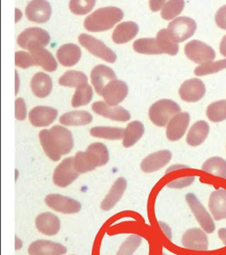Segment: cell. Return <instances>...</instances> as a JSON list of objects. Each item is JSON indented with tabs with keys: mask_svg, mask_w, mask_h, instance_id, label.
Segmentation results:
<instances>
[{
	"mask_svg": "<svg viewBox=\"0 0 226 255\" xmlns=\"http://www.w3.org/2000/svg\"><path fill=\"white\" fill-rule=\"evenodd\" d=\"M226 68V59L225 60H218L215 62H209V63L200 65L195 69V75L197 76H207L211 75L218 72L221 71Z\"/></svg>",
	"mask_w": 226,
	"mask_h": 255,
	"instance_id": "60d3db41",
	"label": "cell"
},
{
	"mask_svg": "<svg viewBox=\"0 0 226 255\" xmlns=\"http://www.w3.org/2000/svg\"><path fill=\"white\" fill-rule=\"evenodd\" d=\"M89 132L92 136L109 140L121 139L125 135V129L118 127H94Z\"/></svg>",
	"mask_w": 226,
	"mask_h": 255,
	"instance_id": "d590c367",
	"label": "cell"
},
{
	"mask_svg": "<svg viewBox=\"0 0 226 255\" xmlns=\"http://www.w3.org/2000/svg\"><path fill=\"white\" fill-rule=\"evenodd\" d=\"M133 48L135 52L141 54H163L156 38H140L135 41Z\"/></svg>",
	"mask_w": 226,
	"mask_h": 255,
	"instance_id": "e575fe53",
	"label": "cell"
},
{
	"mask_svg": "<svg viewBox=\"0 0 226 255\" xmlns=\"http://www.w3.org/2000/svg\"><path fill=\"white\" fill-rule=\"evenodd\" d=\"M28 20L36 23H45L52 16V5L45 0H33L26 7Z\"/></svg>",
	"mask_w": 226,
	"mask_h": 255,
	"instance_id": "5bb4252c",
	"label": "cell"
},
{
	"mask_svg": "<svg viewBox=\"0 0 226 255\" xmlns=\"http://www.w3.org/2000/svg\"><path fill=\"white\" fill-rule=\"evenodd\" d=\"M95 4V0H72L69 2V8L75 14L85 15L92 11Z\"/></svg>",
	"mask_w": 226,
	"mask_h": 255,
	"instance_id": "b9f144b4",
	"label": "cell"
},
{
	"mask_svg": "<svg viewBox=\"0 0 226 255\" xmlns=\"http://www.w3.org/2000/svg\"><path fill=\"white\" fill-rule=\"evenodd\" d=\"M182 246L188 250L207 251L209 249V239L206 232L199 228L187 230L182 237Z\"/></svg>",
	"mask_w": 226,
	"mask_h": 255,
	"instance_id": "8fae6325",
	"label": "cell"
},
{
	"mask_svg": "<svg viewBox=\"0 0 226 255\" xmlns=\"http://www.w3.org/2000/svg\"><path fill=\"white\" fill-rule=\"evenodd\" d=\"M39 138L44 152L53 161H59L74 147L71 131L60 125L53 126L51 129L41 130Z\"/></svg>",
	"mask_w": 226,
	"mask_h": 255,
	"instance_id": "6da1fadb",
	"label": "cell"
},
{
	"mask_svg": "<svg viewBox=\"0 0 226 255\" xmlns=\"http://www.w3.org/2000/svg\"><path fill=\"white\" fill-rule=\"evenodd\" d=\"M197 24L195 20L186 16L179 17L168 25V30L177 43H182L194 36Z\"/></svg>",
	"mask_w": 226,
	"mask_h": 255,
	"instance_id": "ba28073f",
	"label": "cell"
},
{
	"mask_svg": "<svg viewBox=\"0 0 226 255\" xmlns=\"http://www.w3.org/2000/svg\"><path fill=\"white\" fill-rule=\"evenodd\" d=\"M210 133V126L205 121H199L190 128L187 133V142L191 146H198L205 141Z\"/></svg>",
	"mask_w": 226,
	"mask_h": 255,
	"instance_id": "f1b7e54d",
	"label": "cell"
},
{
	"mask_svg": "<svg viewBox=\"0 0 226 255\" xmlns=\"http://www.w3.org/2000/svg\"><path fill=\"white\" fill-rule=\"evenodd\" d=\"M190 123V116L187 112L180 113L173 117L167 125V138L170 141H178L182 138Z\"/></svg>",
	"mask_w": 226,
	"mask_h": 255,
	"instance_id": "ffe728a7",
	"label": "cell"
},
{
	"mask_svg": "<svg viewBox=\"0 0 226 255\" xmlns=\"http://www.w3.org/2000/svg\"><path fill=\"white\" fill-rule=\"evenodd\" d=\"M172 154L168 150L155 151L143 159L141 163V168L145 173L158 171L170 162Z\"/></svg>",
	"mask_w": 226,
	"mask_h": 255,
	"instance_id": "7402d4cb",
	"label": "cell"
},
{
	"mask_svg": "<svg viewBox=\"0 0 226 255\" xmlns=\"http://www.w3.org/2000/svg\"><path fill=\"white\" fill-rule=\"evenodd\" d=\"M195 175H188L185 177H180L178 179H174L167 183V186L172 189H183V188L190 186L192 183L195 182Z\"/></svg>",
	"mask_w": 226,
	"mask_h": 255,
	"instance_id": "ee69618b",
	"label": "cell"
},
{
	"mask_svg": "<svg viewBox=\"0 0 226 255\" xmlns=\"http://www.w3.org/2000/svg\"><path fill=\"white\" fill-rule=\"evenodd\" d=\"M110 154L106 145L102 143H93L88 145L86 151H79L74 158L75 167L79 174L95 170L108 163Z\"/></svg>",
	"mask_w": 226,
	"mask_h": 255,
	"instance_id": "7a4b0ae2",
	"label": "cell"
},
{
	"mask_svg": "<svg viewBox=\"0 0 226 255\" xmlns=\"http://www.w3.org/2000/svg\"><path fill=\"white\" fill-rule=\"evenodd\" d=\"M159 227L161 229V231H163V234L166 236L167 239L171 240L172 239V232L170 227L163 223H159Z\"/></svg>",
	"mask_w": 226,
	"mask_h": 255,
	"instance_id": "c3c4849f",
	"label": "cell"
},
{
	"mask_svg": "<svg viewBox=\"0 0 226 255\" xmlns=\"http://www.w3.org/2000/svg\"><path fill=\"white\" fill-rule=\"evenodd\" d=\"M80 175L75 167L74 158L69 157L64 159L59 166L56 167L53 174V182L57 186L65 188L74 183Z\"/></svg>",
	"mask_w": 226,
	"mask_h": 255,
	"instance_id": "9c48e42d",
	"label": "cell"
},
{
	"mask_svg": "<svg viewBox=\"0 0 226 255\" xmlns=\"http://www.w3.org/2000/svg\"><path fill=\"white\" fill-rule=\"evenodd\" d=\"M185 53L189 60L202 65L212 62L216 58L214 49L200 40H192L187 43Z\"/></svg>",
	"mask_w": 226,
	"mask_h": 255,
	"instance_id": "8992f818",
	"label": "cell"
},
{
	"mask_svg": "<svg viewBox=\"0 0 226 255\" xmlns=\"http://www.w3.org/2000/svg\"><path fill=\"white\" fill-rule=\"evenodd\" d=\"M81 58L80 48L75 44H66L60 46L57 52V59L64 67H73Z\"/></svg>",
	"mask_w": 226,
	"mask_h": 255,
	"instance_id": "484cf974",
	"label": "cell"
},
{
	"mask_svg": "<svg viewBox=\"0 0 226 255\" xmlns=\"http://www.w3.org/2000/svg\"><path fill=\"white\" fill-rule=\"evenodd\" d=\"M182 168H188L187 166H185V165H174V166H172V167H169L168 169H167L166 174H169V173H171V172L177 171V170H179V169H182Z\"/></svg>",
	"mask_w": 226,
	"mask_h": 255,
	"instance_id": "681fc988",
	"label": "cell"
},
{
	"mask_svg": "<svg viewBox=\"0 0 226 255\" xmlns=\"http://www.w3.org/2000/svg\"><path fill=\"white\" fill-rule=\"evenodd\" d=\"M162 255H166V254H164V253H163V254H162Z\"/></svg>",
	"mask_w": 226,
	"mask_h": 255,
	"instance_id": "db71d44e",
	"label": "cell"
},
{
	"mask_svg": "<svg viewBox=\"0 0 226 255\" xmlns=\"http://www.w3.org/2000/svg\"><path fill=\"white\" fill-rule=\"evenodd\" d=\"M127 181L124 177H119L114 184L111 186L106 197L101 203V208L103 211H110L115 207L119 200L122 199L125 191L127 190Z\"/></svg>",
	"mask_w": 226,
	"mask_h": 255,
	"instance_id": "cb8c5ba5",
	"label": "cell"
},
{
	"mask_svg": "<svg viewBox=\"0 0 226 255\" xmlns=\"http://www.w3.org/2000/svg\"><path fill=\"white\" fill-rule=\"evenodd\" d=\"M79 43L93 55L98 57L106 62L114 63L117 60L115 52H113L111 48L108 47L101 40L96 39L94 36L82 33L79 35Z\"/></svg>",
	"mask_w": 226,
	"mask_h": 255,
	"instance_id": "5b68a950",
	"label": "cell"
},
{
	"mask_svg": "<svg viewBox=\"0 0 226 255\" xmlns=\"http://www.w3.org/2000/svg\"><path fill=\"white\" fill-rule=\"evenodd\" d=\"M179 93L184 101L194 103L203 99L206 93V87L202 80L193 78L183 83Z\"/></svg>",
	"mask_w": 226,
	"mask_h": 255,
	"instance_id": "4fadbf2b",
	"label": "cell"
},
{
	"mask_svg": "<svg viewBox=\"0 0 226 255\" xmlns=\"http://www.w3.org/2000/svg\"><path fill=\"white\" fill-rule=\"evenodd\" d=\"M15 117L19 121H24L27 117V107L21 98L15 100Z\"/></svg>",
	"mask_w": 226,
	"mask_h": 255,
	"instance_id": "f6af8a7d",
	"label": "cell"
},
{
	"mask_svg": "<svg viewBox=\"0 0 226 255\" xmlns=\"http://www.w3.org/2000/svg\"><path fill=\"white\" fill-rule=\"evenodd\" d=\"M206 115L213 123H221L226 120V100H219L211 104L207 108Z\"/></svg>",
	"mask_w": 226,
	"mask_h": 255,
	"instance_id": "8d00e7d4",
	"label": "cell"
},
{
	"mask_svg": "<svg viewBox=\"0 0 226 255\" xmlns=\"http://www.w3.org/2000/svg\"><path fill=\"white\" fill-rule=\"evenodd\" d=\"M128 94V86L123 81L115 80L108 84L103 90L102 96L106 103L111 107H116L126 99Z\"/></svg>",
	"mask_w": 226,
	"mask_h": 255,
	"instance_id": "2e32d148",
	"label": "cell"
},
{
	"mask_svg": "<svg viewBox=\"0 0 226 255\" xmlns=\"http://www.w3.org/2000/svg\"><path fill=\"white\" fill-rule=\"evenodd\" d=\"M142 242L143 239L141 236L132 234L120 246L116 255H133L142 245Z\"/></svg>",
	"mask_w": 226,
	"mask_h": 255,
	"instance_id": "ab89813d",
	"label": "cell"
},
{
	"mask_svg": "<svg viewBox=\"0 0 226 255\" xmlns=\"http://www.w3.org/2000/svg\"><path fill=\"white\" fill-rule=\"evenodd\" d=\"M156 41L159 44V47L162 50L163 53L169 55L174 56L179 52V43H177L173 37L171 36L168 28L161 29L157 33Z\"/></svg>",
	"mask_w": 226,
	"mask_h": 255,
	"instance_id": "1f68e13d",
	"label": "cell"
},
{
	"mask_svg": "<svg viewBox=\"0 0 226 255\" xmlns=\"http://www.w3.org/2000/svg\"><path fill=\"white\" fill-rule=\"evenodd\" d=\"M58 110L50 107L39 106L29 112V121L35 127H47L53 124L58 116Z\"/></svg>",
	"mask_w": 226,
	"mask_h": 255,
	"instance_id": "44dd1931",
	"label": "cell"
},
{
	"mask_svg": "<svg viewBox=\"0 0 226 255\" xmlns=\"http://www.w3.org/2000/svg\"><path fill=\"white\" fill-rule=\"evenodd\" d=\"M124 12L116 6L99 8L84 20V27L90 32L106 31L123 19Z\"/></svg>",
	"mask_w": 226,
	"mask_h": 255,
	"instance_id": "3957f363",
	"label": "cell"
},
{
	"mask_svg": "<svg viewBox=\"0 0 226 255\" xmlns=\"http://www.w3.org/2000/svg\"><path fill=\"white\" fill-rule=\"evenodd\" d=\"M209 207L214 220L226 219V190L219 189L213 191L209 200Z\"/></svg>",
	"mask_w": 226,
	"mask_h": 255,
	"instance_id": "d4e9b609",
	"label": "cell"
},
{
	"mask_svg": "<svg viewBox=\"0 0 226 255\" xmlns=\"http://www.w3.org/2000/svg\"><path fill=\"white\" fill-rule=\"evenodd\" d=\"M51 41L50 34L46 30L41 28H29L21 32L20 36H18L17 43L23 49L28 48V44L36 43L42 46H47Z\"/></svg>",
	"mask_w": 226,
	"mask_h": 255,
	"instance_id": "d6986e66",
	"label": "cell"
},
{
	"mask_svg": "<svg viewBox=\"0 0 226 255\" xmlns=\"http://www.w3.org/2000/svg\"><path fill=\"white\" fill-rule=\"evenodd\" d=\"M185 7V2L183 0H170L163 5L161 16L166 20H171L182 12Z\"/></svg>",
	"mask_w": 226,
	"mask_h": 255,
	"instance_id": "f35d334b",
	"label": "cell"
},
{
	"mask_svg": "<svg viewBox=\"0 0 226 255\" xmlns=\"http://www.w3.org/2000/svg\"><path fill=\"white\" fill-rule=\"evenodd\" d=\"M30 85L33 93L36 97L44 99L51 94L53 83L51 76L43 72H39L33 76Z\"/></svg>",
	"mask_w": 226,
	"mask_h": 255,
	"instance_id": "83f0119b",
	"label": "cell"
},
{
	"mask_svg": "<svg viewBox=\"0 0 226 255\" xmlns=\"http://www.w3.org/2000/svg\"><path fill=\"white\" fill-rule=\"evenodd\" d=\"M93 90L90 85H84L82 87L76 89L75 92L72 100V106L74 108H79L82 106H86L89 103L93 98Z\"/></svg>",
	"mask_w": 226,
	"mask_h": 255,
	"instance_id": "74e56055",
	"label": "cell"
},
{
	"mask_svg": "<svg viewBox=\"0 0 226 255\" xmlns=\"http://www.w3.org/2000/svg\"><path fill=\"white\" fill-rule=\"evenodd\" d=\"M15 65L20 68H28L36 66V60L34 57L27 52L20 51L15 53Z\"/></svg>",
	"mask_w": 226,
	"mask_h": 255,
	"instance_id": "7bdbcfd3",
	"label": "cell"
},
{
	"mask_svg": "<svg viewBox=\"0 0 226 255\" xmlns=\"http://www.w3.org/2000/svg\"><path fill=\"white\" fill-rule=\"evenodd\" d=\"M28 252L29 255H64L68 249L62 244L39 239L30 244Z\"/></svg>",
	"mask_w": 226,
	"mask_h": 255,
	"instance_id": "ac0fdd59",
	"label": "cell"
},
{
	"mask_svg": "<svg viewBox=\"0 0 226 255\" xmlns=\"http://www.w3.org/2000/svg\"><path fill=\"white\" fill-rule=\"evenodd\" d=\"M45 203L54 211L64 215H74L81 210V204L78 200L60 194H49L45 198Z\"/></svg>",
	"mask_w": 226,
	"mask_h": 255,
	"instance_id": "30bf717a",
	"label": "cell"
},
{
	"mask_svg": "<svg viewBox=\"0 0 226 255\" xmlns=\"http://www.w3.org/2000/svg\"><path fill=\"white\" fill-rule=\"evenodd\" d=\"M87 77L82 72L69 70L67 71L59 80V84L65 87H82L87 84Z\"/></svg>",
	"mask_w": 226,
	"mask_h": 255,
	"instance_id": "d6a6232c",
	"label": "cell"
},
{
	"mask_svg": "<svg viewBox=\"0 0 226 255\" xmlns=\"http://www.w3.org/2000/svg\"><path fill=\"white\" fill-rule=\"evenodd\" d=\"M139 32V26L134 21H125L116 27L112 40L118 44H127L134 39Z\"/></svg>",
	"mask_w": 226,
	"mask_h": 255,
	"instance_id": "4316f807",
	"label": "cell"
},
{
	"mask_svg": "<svg viewBox=\"0 0 226 255\" xmlns=\"http://www.w3.org/2000/svg\"><path fill=\"white\" fill-rule=\"evenodd\" d=\"M91 83L98 95L102 96L104 88L112 81L117 80L115 72L105 65H98L93 68L90 74Z\"/></svg>",
	"mask_w": 226,
	"mask_h": 255,
	"instance_id": "9a60e30c",
	"label": "cell"
},
{
	"mask_svg": "<svg viewBox=\"0 0 226 255\" xmlns=\"http://www.w3.org/2000/svg\"><path fill=\"white\" fill-rule=\"evenodd\" d=\"M215 20L219 28L226 30V4L218 10L215 16Z\"/></svg>",
	"mask_w": 226,
	"mask_h": 255,
	"instance_id": "bcb514c9",
	"label": "cell"
},
{
	"mask_svg": "<svg viewBox=\"0 0 226 255\" xmlns=\"http://www.w3.org/2000/svg\"><path fill=\"white\" fill-rule=\"evenodd\" d=\"M220 52L223 56L226 57V35L223 37L222 41L220 43Z\"/></svg>",
	"mask_w": 226,
	"mask_h": 255,
	"instance_id": "f907efd6",
	"label": "cell"
},
{
	"mask_svg": "<svg viewBox=\"0 0 226 255\" xmlns=\"http://www.w3.org/2000/svg\"><path fill=\"white\" fill-rule=\"evenodd\" d=\"M219 236L223 243L226 246V228H222L219 231Z\"/></svg>",
	"mask_w": 226,
	"mask_h": 255,
	"instance_id": "816d5d0a",
	"label": "cell"
},
{
	"mask_svg": "<svg viewBox=\"0 0 226 255\" xmlns=\"http://www.w3.org/2000/svg\"><path fill=\"white\" fill-rule=\"evenodd\" d=\"M181 108L175 101L160 100L150 108L149 116L153 124L158 127H165L171 119L180 114Z\"/></svg>",
	"mask_w": 226,
	"mask_h": 255,
	"instance_id": "277c9868",
	"label": "cell"
},
{
	"mask_svg": "<svg viewBox=\"0 0 226 255\" xmlns=\"http://www.w3.org/2000/svg\"><path fill=\"white\" fill-rule=\"evenodd\" d=\"M27 49L36 60V66H39L48 72H54L58 68L55 57L41 44L33 42L28 44Z\"/></svg>",
	"mask_w": 226,
	"mask_h": 255,
	"instance_id": "7c38bea8",
	"label": "cell"
},
{
	"mask_svg": "<svg viewBox=\"0 0 226 255\" xmlns=\"http://www.w3.org/2000/svg\"><path fill=\"white\" fill-rule=\"evenodd\" d=\"M92 109L95 114L103 116L108 119L126 123L131 119L130 113L121 107H111L103 101H97L92 105Z\"/></svg>",
	"mask_w": 226,
	"mask_h": 255,
	"instance_id": "e0dca14e",
	"label": "cell"
},
{
	"mask_svg": "<svg viewBox=\"0 0 226 255\" xmlns=\"http://www.w3.org/2000/svg\"><path fill=\"white\" fill-rule=\"evenodd\" d=\"M36 227L44 235L55 236L60 231L61 223L57 215L45 212L36 217Z\"/></svg>",
	"mask_w": 226,
	"mask_h": 255,
	"instance_id": "603a6c76",
	"label": "cell"
},
{
	"mask_svg": "<svg viewBox=\"0 0 226 255\" xmlns=\"http://www.w3.org/2000/svg\"><path fill=\"white\" fill-rule=\"evenodd\" d=\"M93 116L87 111L68 112L60 116V124L65 126H83L91 124Z\"/></svg>",
	"mask_w": 226,
	"mask_h": 255,
	"instance_id": "f546056e",
	"label": "cell"
},
{
	"mask_svg": "<svg viewBox=\"0 0 226 255\" xmlns=\"http://www.w3.org/2000/svg\"></svg>",
	"mask_w": 226,
	"mask_h": 255,
	"instance_id": "11a10c76",
	"label": "cell"
},
{
	"mask_svg": "<svg viewBox=\"0 0 226 255\" xmlns=\"http://www.w3.org/2000/svg\"><path fill=\"white\" fill-rule=\"evenodd\" d=\"M145 128L144 125L139 121L132 122L127 125L125 129L124 135L123 145L126 148H129L135 145L144 134Z\"/></svg>",
	"mask_w": 226,
	"mask_h": 255,
	"instance_id": "4dcf8cb0",
	"label": "cell"
},
{
	"mask_svg": "<svg viewBox=\"0 0 226 255\" xmlns=\"http://www.w3.org/2000/svg\"><path fill=\"white\" fill-rule=\"evenodd\" d=\"M16 12H17V19H16V21H18V20H19L18 16H22V13H21V12H20L19 9H16Z\"/></svg>",
	"mask_w": 226,
	"mask_h": 255,
	"instance_id": "f5cc1de1",
	"label": "cell"
},
{
	"mask_svg": "<svg viewBox=\"0 0 226 255\" xmlns=\"http://www.w3.org/2000/svg\"><path fill=\"white\" fill-rule=\"evenodd\" d=\"M186 200L190 207L191 211L195 215V219L197 220L203 231L208 234L213 233L216 230L214 219L210 215V213L207 211L206 208L203 207L198 198L193 193H187Z\"/></svg>",
	"mask_w": 226,
	"mask_h": 255,
	"instance_id": "52a82bcc",
	"label": "cell"
},
{
	"mask_svg": "<svg viewBox=\"0 0 226 255\" xmlns=\"http://www.w3.org/2000/svg\"><path fill=\"white\" fill-rule=\"evenodd\" d=\"M166 2L164 0H151L150 1L151 9L153 12H157L159 10L163 9V5Z\"/></svg>",
	"mask_w": 226,
	"mask_h": 255,
	"instance_id": "7dc6e473",
	"label": "cell"
},
{
	"mask_svg": "<svg viewBox=\"0 0 226 255\" xmlns=\"http://www.w3.org/2000/svg\"><path fill=\"white\" fill-rule=\"evenodd\" d=\"M203 172L219 178L226 179V160L220 157H213L205 161L203 166Z\"/></svg>",
	"mask_w": 226,
	"mask_h": 255,
	"instance_id": "836d02e7",
	"label": "cell"
}]
</instances>
